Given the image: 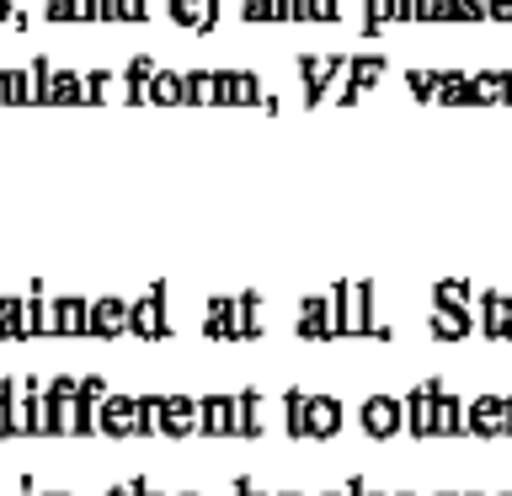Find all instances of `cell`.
I'll use <instances>...</instances> for the list:
<instances>
[{
    "label": "cell",
    "mask_w": 512,
    "mask_h": 496,
    "mask_svg": "<svg viewBox=\"0 0 512 496\" xmlns=\"http://www.w3.org/2000/svg\"><path fill=\"white\" fill-rule=\"evenodd\" d=\"M171 22L176 27H192V32H214L219 16H224V0H166Z\"/></svg>",
    "instance_id": "13"
},
{
    "label": "cell",
    "mask_w": 512,
    "mask_h": 496,
    "mask_svg": "<svg viewBox=\"0 0 512 496\" xmlns=\"http://www.w3.org/2000/svg\"><path fill=\"white\" fill-rule=\"evenodd\" d=\"M166 299H171L166 283H150L139 299H128V336H139V342H166V336H171Z\"/></svg>",
    "instance_id": "2"
},
{
    "label": "cell",
    "mask_w": 512,
    "mask_h": 496,
    "mask_svg": "<svg viewBox=\"0 0 512 496\" xmlns=\"http://www.w3.org/2000/svg\"><path fill=\"white\" fill-rule=\"evenodd\" d=\"M102 395H107L102 374H80V400H86V406H102Z\"/></svg>",
    "instance_id": "19"
},
{
    "label": "cell",
    "mask_w": 512,
    "mask_h": 496,
    "mask_svg": "<svg viewBox=\"0 0 512 496\" xmlns=\"http://www.w3.org/2000/svg\"><path fill=\"white\" fill-rule=\"evenodd\" d=\"M176 496H203V491H176Z\"/></svg>",
    "instance_id": "29"
},
{
    "label": "cell",
    "mask_w": 512,
    "mask_h": 496,
    "mask_svg": "<svg viewBox=\"0 0 512 496\" xmlns=\"http://www.w3.org/2000/svg\"><path fill=\"white\" fill-rule=\"evenodd\" d=\"M464 438H507L502 395H475L470 406H464Z\"/></svg>",
    "instance_id": "3"
},
{
    "label": "cell",
    "mask_w": 512,
    "mask_h": 496,
    "mask_svg": "<svg viewBox=\"0 0 512 496\" xmlns=\"http://www.w3.org/2000/svg\"><path fill=\"white\" fill-rule=\"evenodd\" d=\"M283 432L288 438H310V432H304V390L299 384L283 395Z\"/></svg>",
    "instance_id": "18"
},
{
    "label": "cell",
    "mask_w": 512,
    "mask_h": 496,
    "mask_svg": "<svg viewBox=\"0 0 512 496\" xmlns=\"http://www.w3.org/2000/svg\"><path fill=\"white\" fill-rule=\"evenodd\" d=\"M160 400H166V395H139V400H134V438H155V427H160Z\"/></svg>",
    "instance_id": "17"
},
{
    "label": "cell",
    "mask_w": 512,
    "mask_h": 496,
    "mask_svg": "<svg viewBox=\"0 0 512 496\" xmlns=\"http://www.w3.org/2000/svg\"><path fill=\"white\" fill-rule=\"evenodd\" d=\"M107 496H139V486H134V480H118V486H112Z\"/></svg>",
    "instance_id": "25"
},
{
    "label": "cell",
    "mask_w": 512,
    "mask_h": 496,
    "mask_svg": "<svg viewBox=\"0 0 512 496\" xmlns=\"http://www.w3.org/2000/svg\"><path fill=\"white\" fill-rule=\"evenodd\" d=\"M96 342H118V336H128V299L118 294H96L91 299V331Z\"/></svg>",
    "instance_id": "6"
},
{
    "label": "cell",
    "mask_w": 512,
    "mask_h": 496,
    "mask_svg": "<svg viewBox=\"0 0 512 496\" xmlns=\"http://www.w3.org/2000/svg\"><path fill=\"white\" fill-rule=\"evenodd\" d=\"M0 22H16V27H22V11H16V0H0Z\"/></svg>",
    "instance_id": "23"
},
{
    "label": "cell",
    "mask_w": 512,
    "mask_h": 496,
    "mask_svg": "<svg viewBox=\"0 0 512 496\" xmlns=\"http://www.w3.org/2000/svg\"><path fill=\"white\" fill-rule=\"evenodd\" d=\"M160 438H198V400L192 395H166L160 400Z\"/></svg>",
    "instance_id": "8"
},
{
    "label": "cell",
    "mask_w": 512,
    "mask_h": 496,
    "mask_svg": "<svg viewBox=\"0 0 512 496\" xmlns=\"http://www.w3.org/2000/svg\"><path fill=\"white\" fill-rule=\"evenodd\" d=\"M294 331L304 336V342H331V294H304Z\"/></svg>",
    "instance_id": "10"
},
{
    "label": "cell",
    "mask_w": 512,
    "mask_h": 496,
    "mask_svg": "<svg viewBox=\"0 0 512 496\" xmlns=\"http://www.w3.org/2000/svg\"><path fill=\"white\" fill-rule=\"evenodd\" d=\"M278 496H299V491H278Z\"/></svg>",
    "instance_id": "34"
},
{
    "label": "cell",
    "mask_w": 512,
    "mask_h": 496,
    "mask_svg": "<svg viewBox=\"0 0 512 496\" xmlns=\"http://www.w3.org/2000/svg\"><path fill=\"white\" fill-rule=\"evenodd\" d=\"M54 299V336H86L91 331V299L86 294H48Z\"/></svg>",
    "instance_id": "11"
},
{
    "label": "cell",
    "mask_w": 512,
    "mask_h": 496,
    "mask_svg": "<svg viewBox=\"0 0 512 496\" xmlns=\"http://www.w3.org/2000/svg\"><path fill=\"white\" fill-rule=\"evenodd\" d=\"M16 496H38V480L22 475V480H16Z\"/></svg>",
    "instance_id": "24"
},
{
    "label": "cell",
    "mask_w": 512,
    "mask_h": 496,
    "mask_svg": "<svg viewBox=\"0 0 512 496\" xmlns=\"http://www.w3.org/2000/svg\"><path fill=\"white\" fill-rule=\"evenodd\" d=\"M208 342H256L267 336V304L262 294H214L203 315Z\"/></svg>",
    "instance_id": "1"
},
{
    "label": "cell",
    "mask_w": 512,
    "mask_h": 496,
    "mask_svg": "<svg viewBox=\"0 0 512 496\" xmlns=\"http://www.w3.org/2000/svg\"><path fill=\"white\" fill-rule=\"evenodd\" d=\"M432 438H464V400L438 390L432 395Z\"/></svg>",
    "instance_id": "15"
},
{
    "label": "cell",
    "mask_w": 512,
    "mask_h": 496,
    "mask_svg": "<svg viewBox=\"0 0 512 496\" xmlns=\"http://www.w3.org/2000/svg\"><path fill=\"white\" fill-rule=\"evenodd\" d=\"M230 496H267V491H262V486H256V480H251V475H235V480H230Z\"/></svg>",
    "instance_id": "20"
},
{
    "label": "cell",
    "mask_w": 512,
    "mask_h": 496,
    "mask_svg": "<svg viewBox=\"0 0 512 496\" xmlns=\"http://www.w3.org/2000/svg\"><path fill=\"white\" fill-rule=\"evenodd\" d=\"M502 406H507V438H512V395L502 400Z\"/></svg>",
    "instance_id": "27"
},
{
    "label": "cell",
    "mask_w": 512,
    "mask_h": 496,
    "mask_svg": "<svg viewBox=\"0 0 512 496\" xmlns=\"http://www.w3.org/2000/svg\"><path fill=\"white\" fill-rule=\"evenodd\" d=\"M0 438H11V390L0 384Z\"/></svg>",
    "instance_id": "21"
},
{
    "label": "cell",
    "mask_w": 512,
    "mask_h": 496,
    "mask_svg": "<svg viewBox=\"0 0 512 496\" xmlns=\"http://www.w3.org/2000/svg\"><path fill=\"white\" fill-rule=\"evenodd\" d=\"M198 432H203V438H240L235 395H203L198 400Z\"/></svg>",
    "instance_id": "5"
},
{
    "label": "cell",
    "mask_w": 512,
    "mask_h": 496,
    "mask_svg": "<svg viewBox=\"0 0 512 496\" xmlns=\"http://www.w3.org/2000/svg\"><path fill=\"white\" fill-rule=\"evenodd\" d=\"M96 432H102V438H134V395H102V406H96Z\"/></svg>",
    "instance_id": "12"
},
{
    "label": "cell",
    "mask_w": 512,
    "mask_h": 496,
    "mask_svg": "<svg viewBox=\"0 0 512 496\" xmlns=\"http://www.w3.org/2000/svg\"><path fill=\"white\" fill-rule=\"evenodd\" d=\"M470 331H475L470 304H432V336L438 342H464Z\"/></svg>",
    "instance_id": "14"
},
{
    "label": "cell",
    "mask_w": 512,
    "mask_h": 496,
    "mask_svg": "<svg viewBox=\"0 0 512 496\" xmlns=\"http://www.w3.org/2000/svg\"><path fill=\"white\" fill-rule=\"evenodd\" d=\"M400 422H406V411H400V400H395V395H368L363 406H358V427H363L374 443L395 438Z\"/></svg>",
    "instance_id": "4"
},
{
    "label": "cell",
    "mask_w": 512,
    "mask_h": 496,
    "mask_svg": "<svg viewBox=\"0 0 512 496\" xmlns=\"http://www.w3.org/2000/svg\"><path fill=\"white\" fill-rule=\"evenodd\" d=\"M395 496H416V491H395Z\"/></svg>",
    "instance_id": "32"
},
{
    "label": "cell",
    "mask_w": 512,
    "mask_h": 496,
    "mask_svg": "<svg viewBox=\"0 0 512 496\" xmlns=\"http://www.w3.org/2000/svg\"><path fill=\"white\" fill-rule=\"evenodd\" d=\"M38 496H70V491H38Z\"/></svg>",
    "instance_id": "28"
},
{
    "label": "cell",
    "mask_w": 512,
    "mask_h": 496,
    "mask_svg": "<svg viewBox=\"0 0 512 496\" xmlns=\"http://www.w3.org/2000/svg\"><path fill=\"white\" fill-rule=\"evenodd\" d=\"M459 496H486V491H459Z\"/></svg>",
    "instance_id": "30"
},
{
    "label": "cell",
    "mask_w": 512,
    "mask_h": 496,
    "mask_svg": "<svg viewBox=\"0 0 512 496\" xmlns=\"http://www.w3.org/2000/svg\"><path fill=\"white\" fill-rule=\"evenodd\" d=\"M235 406H240V438H262L267 432V395L256 390V384H246V390L235 395Z\"/></svg>",
    "instance_id": "16"
},
{
    "label": "cell",
    "mask_w": 512,
    "mask_h": 496,
    "mask_svg": "<svg viewBox=\"0 0 512 496\" xmlns=\"http://www.w3.org/2000/svg\"><path fill=\"white\" fill-rule=\"evenodd\" d=\"M342 422H347V411H342V400L336 395H304V432L310 438H336L342 432Z\"/></svg>",
    "instance_id": "7"
},
{
    "label": "cell",
    "mask_w": 512,
    "mask_h": 496,
    "mask_svg": "<svg viewBox=\"0 0 512 496\" xmlns=\"http://www.w3.org/2000/svg\"><path fill=\"white\" fill-rule=\"evenodd\" d=\"M438 390H443L438 379H422L406 400H400V411H406L400 432H411V438H432V395H438Z\"/></svg>",
    "instance_id": "9"
},
{
    "label": "cell",
    "mask_w": 512,
    "mask_h": 496,
    "mask_svg": "<svg viewBox=\"0 0 512 496\" xmlns=\"http://www.w3.org/2000/svg\"><path fill=\"white\" fill-rule=\"evenodd\" d=\"M134 486H139V496H166V491H155L150 480H134Z\"/></svg>",
    "instance_id": "26"
},
{
    "label": "cell",
    "mask_w": 512,
    "mask_h": 496,
    "mask_svg": "<svg viewBox=\"0 0 512 496\" xmlns=\"http://www.w3.org/2000/svg\"><path fill=\"white\" fill-rule=\"evenodd\" d=\"M502 496H512V491H502Z\"/></svg>",
    "instance_id": "35"
},
{
    "label": "cell",
    "mask_w": 512,
    "mask_h": 496,
    "mask_svg": "<svg viewBox=\"0 0 512 496\" xmlns=\"http://www.w3.org/2000/svg\"><path fill=\"white\" fill-rule=\"evenodd\" d=\"M342 491H347V496H384V491H374V486H368V480H363V475H352V480H347V486H342Z\"/></svg>",
    "instance_id": "22"
},
{
    "label": "cell",
    "mask_w": 512,
    "mask_h": 496,
    "mask_svg": "<svg viewBox=\"0 0 512 496\" xmlns=\"http://www.w3.org/2000/svg\"><path fill=\"white\" fill-rule=\"evenodd\" d=\"M438 496H459V491H438Z\"/></svg>",
    "instance_id": "33"
},
{
    "label": "cell",
    "mask_w": 512,
    "mask_h": 496,
    "mask_svg": "<svg viewBox=\"0 0 512 496\" xmlns=\"http://www.w3.org/2000/svg\"><path fill=\"white\" fill-rule=\"evenodd\" d=\"M320 496H347V491H320Z\"/></svg>",
    "instance_id": "31"
}]
</instances>
